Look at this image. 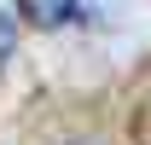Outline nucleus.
Segmentation results:
<instances>
[{
  "label": "nucleus",
  "instance_id": "obj_1",
  "mask_svg": "<svg viewBox=\"0 0 151 145\" xmlns=\"http://www.w3.org/2000/svg\"><path fill=\"white\" fill-rule=\"evenodd\" d=\"M18 6H23V18L41 23V29H58V23H70L81 12V0H18Z\"/></svg>",
  "mask_w": 151,
  "mask_h": 145
}]
</instances>
